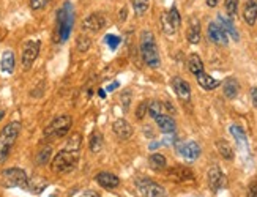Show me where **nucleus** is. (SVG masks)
<instances>
[{"instance_id": "7ed1b4c3", "label": "nucleus", "mask_w": 257, "mask_h": 197, "mask_svg": "<svg viewBox=\"0 0 257 197\" xmlns=\"http://www.w3.org/2000/svg\"><path fill=\"white\" fill-rule=\"evenodd\" d=\"M75 24V13H73V5L65 2L57 11V29H56V40L59 43H65L73 30Z\"/></svg>"}, {"instance_id": "5701e85b", "label": "nucleus", "mask_w": 257, "mask_h": 197, "mask_svg": "<svg viewBox=\"0 0 257 197\" xmlns=\"http://www.w3.org/2000/svg\"><path fill=\"white\" fill-rule=\"evenodd\" d=\"M14 65H16V60H14L13 51H5L2 54V59H0V70H2V73H5V74H13Z\"/></svg>"}, {"instance_id": "f3484780", "label": "nucleus", "mask_w": 257, "mask_h": 197, "mask_svg": "<svg viewBox=\"0 0 257 197\" xmlns=\"http://www.w3.org/2000/svg\"><path fill=\"white\" fill-rule=\"evenodd\" d=\"M95 180L98 182L101 188H104V190H114V188L120 185V178L111 172H99L95 177Z\"/></svg>"}, {"instance_id": "e433bc0d", "label": "nucleus", "mask_w": 257, "mask_h": 197, "mask_svg": "<svg viewBox=\"0 0 257 197\" xmlns=\"http://www.w3.org/2000/svg\"><path fill=\"white\" fill-rule=\"evenodd\" d=\"M106 43L111 46V49H115L118 46V43H120V38L115 36V35H106Z\"/></svg>"}, {"instance_id": "6e6552de", "label": "nucleus", "mask_w": 257, "mask_h": 197, "mask_svg": "<svg viewBox=\"0 0 257 197\" xmlns=\"http://www.w3.org/2000/svg\"><path fill=\"white\" fill-rule=\"evenodd\" d=\"M181 24V17L177 10V6H172L169 11H164L161 14V29L166 35H173L177 33Z\"/></svg>"}, {"instance_id": "ddd939ff", "label": "nucleus", "mask_w": 257, "mask_h": 197, "mask_svg": "<svg viewBox=\"0 0 257 197\" xmlns=\"http://www.w3.org/2000/svg\"><path fill=\"white\" fill-rule=\"evenodd\" d=\"M172 89L175 92V95L178 97L180 101L183 102H188L191 101V86L189 82H186L183 78L180 76H175L172 79Z\"/></svg>"}, {"instance_id": "393cba45", "label": "nucleus", "mask_w": 257, "mask_h": 197, "mask_svg": "<svg viewBox=\"0 0 257 197\" xmlns=\"http://www.w3.org/2000/svg\"><path fill=\"white\" fill-rule=\"evenodd\" d=\"M216 150L224 159H227V161H232V159H234V150H232L231 144H229L227 140L218 139L216 140Z\"/></svg>"}, {"instance_id": "412c9836", "label": "nucleus", "mask_w": 257, "mask_h": 197, "mask_svg": "<svg viewBox=\"0 0 257 197\" xmlns=\"http://www.w3.org/2000/svg\"><path fill=\"white\" fill-rule=\"evenodd\" d=\"M196 79H197V84H199V86H200L202 89H204V90H207V92H212V90H215V89H218L219 86H221V82L216 81V79H213L212 76H208V74H207L205 71L199 73L197 76H196Z\"/></svg>"}, {"instance_id": "1a4fd4ad", "label": "nucleus", "mask_w": 257, "mask_h": 197, "mask_svg": "<svg viewBox=\"0 0 257 197\" xmlns=\"http://www.w3.org/2000/svg\"><path fill=\"white\" fill-rule=\"evenodd\" d=\"M41 49V43L38 40H32V41H27L24 44V49H22V67L24 70H30L33 62L36 60Z\"/></svg>"}, {"instance_id": "6ab92c4d", "label": "nucleus", "mask_w": 257, "mask_h": 197, "mask_svg": "<svg viewBox=\"0 0 257 197\" xmlns=\"http://www.w3.org/2000/svg\"><path fill=\"white\" fill-rule=\"evenodd\" d=\"M243 19L248 25H254L257 21V0H246L243 6Z\"/></svg>"}, {"instance_id": "9d476101", "label": "nucleus", "mask_w": 257, "mask_h": 197, "mask_svg": "<svg viewBox=\"0 0 257 197\" xmlns=\"http://www.w3.org/2000/svg\"><path fill=\"white\" fill-rule=\"evenodd\" d=\"M207 182H208V186L210 190L213 193H218L226 188L227 182H226V175L223 174V171L219 169L218 166H213L208 169V174H207Z\"/></svg>"}, {"instance_id": "bb28decb", "label": "nucleus", "mask_w": 257, "mask_h": 197, "mask_svg": "<svg viewBox=\"0 0 257 197\" xmlns=\"http://www.w3.org/2000/svg\"><path fill=\"white\" fill-rule=\"evenodd\" d=\"M188 70L191 74H194V76H197L199 73L204 71V62H202V59L197 54H191L188 57Z\"/></svg>"}, {"instance_id": "cd10ccee", "label": "nucleus", "mask_w": 257, "mask_h": 197, "mask_svg": "<svg viewBox=\"0 0 257 197\" xmlns=\"http://www.w3.org/2000/svg\"><path fill=\"white\" fill-rule=\"evenodd\" d=\"M88 148L91 153H98L101 152V148H103V134L99 133V131H93V133L90 134V139H88Z\"/></svg>"}, {"instance_id": "39448f33", "label": "nucleus", "mask_w": 257, "mask_h": 197, "mask_svg": "<svg viewBox=\"0 0 257 197\" xmlns=\"http://www.w3.org/2000/svg\"><path fill=\"white\" fill-rule=\"evenodd\" d=\"M73 126V118L67 114H63V115H59L56 117L54 120L49 121V125L44 128V139H48V140H56V139H62V137H65L68 133H70V129Z\"/></svg>"}, {"instance_id": "c756f323", "label": "nucleus", "mask_w": 257, "mask_h": 197, "mask_svg": "<svg viewBox=\"0 0 257 197\" xmlns=\"http://www.w3.org/2000/svg\"><path fill=\"white\" fill-rule=\"evenodd\" d=\"M149 3H150V0H131V5L134 8V11H136V14H139V16L149 10Z\"/></svg>"}, {"instance_id": "f8f14e48", "label": "nucleus", "mask_w": 257, "mask_h": 197, "mask_svg": "<svg viewBox=\"0 0 257 197\" xmlns=\"http://www.w3.org/2000/svg\"><path fill=\"white\" fill-rule=\"evenodd\" d=\"M104 27H106V17L101 13H91L86 17L84 22H82V29L91 33L103 30Z\"/></svg>"}, {"instance_id": "58836bf2", "label": "nucleus", "mask_w": 257, "mask_h": 197, "mask_svg": "<svg viewBox=\"0 0 257 197\" xmlns=\"http://www.w3.org/2000/svg\"><path fill=\"white\" fill-rule=\"evenodd\" d=\"M78 197H99V194L93 190H86L84 193H79Z\"/></svg>"}, {"instance_id": "f257e3e1", "label": "nucleus", "mask_w": 257, "mask_h": 197, "mask_svg": "<svg viewBox=\"0 0 257 197\" xmlns=\"http://www.w3.org/2000/svg\"><path fill=\"white\" fill-rule=\"evenodd\" d=\"M139 49H141V57L142 62L149 68H158L161 65V57L158 51V44L155 40V35L149 30H144L141 33V41H139Z\"/></svg>"}, {"instance_id": "20e7f679", "label": "nucleus", "mask_w": 257, "mask_h": 197, "mask_svg": "<svg viewBox=\"0 0 257 197\" xmlns=\"http://www.w3.org/2000/svg\"><path fill=\"white\" fill-rule=\"evenodd\" d=\"M19 133H21L19 121H11V123H8L0 131V164H3L8 159V156H10Z\"/></svg>"}, {"instance_id": "7c9ffc66", "label": "nucleus", "mask_w": 257, "mask_h": 197, "mask_svg": "<svg viewBox=\"0 0 257 197\" xmlns=\"http://www.w3.org/2000/svg\"><path fill=\"white\" fill-rule=\"evenodd\" d=\"M231 134L235 137V140H237L238 144H245L246 142V134H245V131L240 126L232 125L231 126Z\"/></svg>"}, {"instance_id": "b1692460", "label": "nucleus", "mask_w": 257, "mask_h": 197, "mask_svg": "<svg viewBox=\"0 0 257 197\" xmlns=\"http://www.w3.org/2000/svg\"><path fill=\"white\" fill-rule=\"evenodd\" d=\"M149 166L155 172H163L168 167V159L161 153H153L149 156Z\"/></svg>"}, {"instance_id": "2f4dec72", "label": "nucleus", "mask_w": 257, "mask_h": 197, "mask_svg": "<svg viewBox=\"0 0 257 197\" xmlns=\"http://www.w3.org/2000/svg\"><path fill=\"white\" fill-rule=\"evenodd\" d=\"M226 5V11L229 17H234L238 11V0H226L224 2Z\"/></svg>"}, {"instance_id": "aec40b11", "label": "nucleus", "mask_w": 257, "mask_h": 197, "mask_svg": "<svg viewBox=\"0 0 257 197\" xmlns=\"http://www.w3.org/2000/svg\"><path fill=\"white\" fill-rule=\"evenodd\" d=\"M238 92H240V84L235 78H227L223 82V93L227 99H235L238 97Z\"/></svg>"}, {"instance_id": "72a5a7b5", "label": "nucleus", "mask_w": 257, "mask_h": 197, "mask_svg": "<svg viewBox=\"0 0 257 197\" xmlns=\"http://www.w3.org/2000/svg\"><path fill=\"white\" fill-rule=\"evenodd\" d=\"M149 112V101H142L139 106L136 109V117L137 120H142L145 117V114Z\"/></svg>"}, {"instance_id": "2eb2a0df", "label": "nucleus", "mask_w": 257, "mask_h": 197, "mask_svg": "<svg viewBox=\"0 0 257 197\" xmlns=\"http://www.w3.org/2000/svg\"><path fill=\"white\" fill-rule=\"evenodd\" d=\"M168 177L171 178L172 182H178V183L192 182V180H194V172H192L189 167L177 166V167L169 169V171H168Z\"/></svg>"}, {"instance_id": "f704fd0d", "label": "nucleus", "mask_w": 257, "mask_h": 197, "mask_svg": "<svg viewBox=\"0 0 257 197\" xmlns=\"http://www.w3.org/2000/svg\"><path fill=\"white\" fill-rule=\"evenodd\" d=\"M120 102L125 110L130 109V104H131V92L130 90H125L122 95H120Z\"/></svg>"}, {"instance_id": "f03ea898", "label": "nucleus", "mask_w": 257, "mask_h": 197, "mask_svg": "<svg viewBox=\"0 0 257 197\" xmlns=\"http://www.w3.org/2000/svg\"><path fill=\"white\" fill-rule=\"evenodd\" d=\"M78 163H79V148L67 147L54 156L51 169L56 174H70L71 171L76 169Z\"/></svg>"}, {"instance_id": "c85d7f7f", "label": "nucleus", "mask_w": 257, "mask_h": 197, "mask_svg": "<svg viewBox=\"0 0 257 197\" xmlns=\"http://www.w3.org/2000/svg\"><path fill=\"white\" fill-rule=\"evenodd\" d=\"M51 153H52V148H51V147H44V148H41L40 152H38V155H36V164H38V166L48 164L49 158H51Z\"/></svg>"}, {"instance_id": "9b49d317", "label": "nucleus", "mask_w": 257, "mask_h": 197, "mask_svg": "<svg viewBox=\"0 0 257 197\" xmlns=\"http://www.w3.org/2000/svg\"><path fill=\"white\" fill-rule=\"evenodd\" d=\"M207 35H208V40L215 43L216 46H227L229 44V36L227 33L221 29V25L218 22H210L208 24V29H207Z\"/></svg>"}, {"instance_id": "4c0bfd02", "label": "nucleus", "mask_w": 257, "mask_h": 197, "mask_svg": "<svg viewBox=\"0 0 257 197\" xmlns=\"http://www.w3.org/2000/svg\"><path fill=\"white\" fill-rule=\"evenodd\" d=\"M246 197H257V182H253L248 188V193H246Z\"/></svg>"}, {"instance_id": "0eeeda50", "label": "nucleus", "mask_w": 257, "mask_h": 197, "mask_svg": "<svg viewBox=\"0 0 257 197\" xmlns=\"http://www.w3.org/2000/svg\"><path fill=\"white\" fill-rule=\"evenodd\" d=\"M136 188L142 197H168V193L164 190V186H161L160 183L153 182L147 177H137Z\"/></svg>"}, {"instance_id": "423d86ee", "label": "nucleus", "mask_w": 257, "mask_h": 197, "mask_svg": "<svg viewBox=\"0 0 257 197\" xmlns=\"http://www.w3.org/2000/svg\"><path fill=\"white\" fill-rule=\"evenodd\" d=\"M2 177V185L5 188H21L25 191H32V185L29 182V177L22 171V169L11 167L5 169V171L0 174Z\"/></svg>"}, {"instance_id": "ea45409f", "label": "nucleus", "mask_w": 257, "mask_h": 197, "mask_svg": "<svg viewBox=\"0 0 257 197\" xmlns=\"http://www.w3.org/2000/svg\"><path fill=\"white\" fill-rule=\"evenodd\" d=\"M250 95H251V102H253V106L257 109V87H253V89H251Z\"/></svg>"}, {"instance_id": "a211bd4d", "label": "nucleus", "mask_w": 257, "mask_h": 197, "mask_svg": "<svg viewBox=\"0 0 257 197\" xmlns=\"http://www.w3.org/2000/svg\"><path fill=\"white\" fill-rule=\"evenodd\" d=\"M153 120L157 121L158 128L163 131V133H166V134L175 133L177 123H175V120H173L169 114H161V115H157Z\"/></svg>"}, {"instance_id": "473e14b6", "label": "nucleus", "mask_w": 257, "mask_h": 197, "mask_svg": "<svg viewBox=\"0 0 257 197\" xmlns=\"http://www.w3.org/2000/svg\"><path fill=\"white\" fill-rule=\"evenodd\" d=\"M88 48H90V40H88V36H86V35H79V36H78V49H79L81 52H86V51H88Z\"/></svg>"}, {"instance_id": "c9c22d12", "label": "nucleus", "mask_w": 257, "mask_h": 197, "mask_svg": "<svg viewBox=\"0 0 257 197\" xmlns=\"http://www.w3.org/2000/svg\"><path fill=\"white\" fill-rule=\"evenodd\" d=\"M51 0H30V8L32 10H43Z\"/></svg>"}, {"instance_id": "dca6fc26", "label": "nucleus", "mask_w": 257, "mask_h": 197, "mask_svg": "<svg viewBox=\"0 0 257 197\" xmlns=\"http://www.w3.org/2000/svg\"><path fill=\"white\" fill-rule=\"evenodd\" d=\"M112 131H114V134L122 140H128L133 136V126H131L130 121L125 120V118L115 120L112 123Z\"/></svg>"}, {"instance_id": "a878e982", "label": "nucleus", "mask_w": 257, "mask_h": 197, "mask_svg": "<svg viewBox=\"0 0 257 197\" xmlns=\"http://www.w3.org/2000/svg\"><path fill=\"white\" fill-rule=\"evenodd\" d=\"M186 38L191 44H197L200 41V24L197 19H191L189 29L186 33Z\"/></svg>"}, {"instance_id": "a19ab883", "label": "nucleus", "mask_w": 257, "mask_h": 197, "mask_svg": "<svg viewBox=\"0 0 257 197\" xmlns=\"http://www.w3.org/2000/svg\"><path fill=\"white\" fill-rule=\"evenodd\" d=\"M219 2H221V0H207V6L215 8V6H218V5H219Z\"/></svg>"}, {"instance_id": "4468645a", "label": "nucleus", "mask_w": 257, "mask_h": 197, "mask_svg": "<svg viewBox=\"0 0 257 197\" xmlns=\"http://www.w3.org/2000/svg\"><path fill=\"white\" fill-rule=\"evenodd\" d=\"M177 152L185 159H188V161H196L200 156V145L194 142V140H188V142L177 145Z\"/></svg>"}, {"instance_id": "4be33fe9", "label": "nucleus", "mask_w": 257, "mask_h": 197, "mask_svg": "<svg viewBox=\"0 0 257 197\" xmlns=\"http://www.w3.org/2000/svg\"><path fill=\"white\" fill-rule=\"evenodd\" d=\"M218 24L221 25V29L227 33V36H231L232 40L238 41L240 40V35H238V30L235 29V25L234 22L229 19V17H224L223 14H219L218 16Z\"/></svg>"}]
</instances>
